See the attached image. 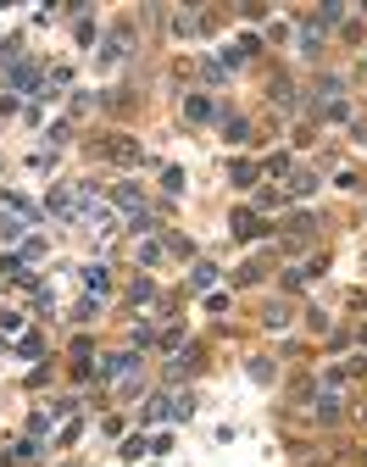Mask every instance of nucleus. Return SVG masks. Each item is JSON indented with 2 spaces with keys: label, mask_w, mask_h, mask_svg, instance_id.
<instances>
[{
  "label": "nucleus",
  "mask_w": 367,
  "mask_h": 467,
  "mask_svg": "<svg viewBox=\"0 0 367 467\" xmlns=\"http://www.w3.org/2000/svg\"><path fill=\"white\" fill-rule=\"evenodd\" d=\"M234 234H239V239H256V234H262V223L251 217V211H239V217H234Z\"/></svg>",
  "instance_id": "0eeeda50"
},
{
  "label": "nucleus",
  "mask_w": 367,
  "mask_h": 467,
  "mask_svg": "<svg viewBox=\"0 0 367 467\" xmlns=\"http://www.w3.org/2000/svg\"><path fill=\"white\" fill-rule=\"evenodd\" d=\"M256 206H262V211H284V189H262Z\"/></svg>",
  "instance_id": "9b49d317"
},
{
  "label": "nucleus",
  "mask_w": 367,
  "mask_h": 467,
  "mask_svg": "<svg viewBox=\"0 0 367 467\" xmlns=\"http://www.w3.org/2000/svg\"><path fill=\"white\" fill-rule=\"evenodd\" d=\"M189 284H195V289H212V284H217V267H212V262H200V267L189 273Z\"/></svg>",
  "instance_id": "6e6552de"
},
{
  "label": "nucleus",
  "mask_w": 367,
  "mask_h": 467,
  "mask_svg": "<svg viewBox=\"0 0 367 467\" xmlns=\"http://www.w3.org/2000/svg\"><path fill=\"white\" fill-rule=\"evenodd\" d=\"M184 117H189V122H212V101H206V95H189V101H184Z\"/></svg>",
  "instance_id": "7ed1b4c3"
},
{
  "label": "nucleus",
  "mask_w": 367,
  "mask_h": 467,
  "mask_svg": "<svg viewBox=\"0 0 367 467\" xmlns=\"http://www.w3.org/2000/svg\"><path fill=\"white\" fill-rule=\"evenodd\" d=\"M200 78H206V83H223V78H228V67H223V56H212L206 67H200Z\"/></svg>",
  "instance_id": "1a4fd4ad"
},
{
  "label": "nucleus",
  "mask_w": 367,
  "mask_h": 467,
  "mask_svg": "<svg viewBox=\"0 0 367 467\" xmlns=\"http://www.w3.org/2000/svg\"><path fill=\"white\" fill-rule=\"evenodd\" d=\"M84 284H90L95 295H106V289H111V273H106V267H84Z\"/></svg>",
  "instance_id": "423d86ee"
},
{
  "label": "nucleus",
  "mask_w": 367,
  "mask_h": 467,
  "mask_svg": "<svg viewBox=\"0 0 367 467\" xmlns=\"http://www.w3.org/2000/svg\"><path fill=\"white\" fill-rule=\"evenodd\" d=\"M122 51H128V34H122V28H117V34L106 39V51H100V67H111V62H117Z\"/></svg>",
  "instance_id": "39448f33"
},
{
  "label": "nucleus",
  "mask_w": 367,
  "mask_h": 467,
  "mask_svg": "<svg viewBox=\"0 0 367 467\" xmlns=\"http://www.w3.org/2000/svg\"><path fill=\"white\" fill-rule=\"evenodd\" d=\"M6 78H12V90H17V95H33V90H39V67H33V62H17Z\"/></svg>",
  "instance_id": "f257e3e1"
},
{
  "label": "nucleus",
  "mask_w": 367,
  "mask_h": 467,
  "mask_svg": "<svg viewBox=\"0 0 367 467\" xmlns=\"http://www.w3.org/2000/svg\"><path fill=\"white\" fill-rule=\"evenodd\" d=\"M234 184H256V167L251 161H234Z\"/></svg>",
  "instance_id": "4468645a"
},
{
  "label": "nucleus",
  "mask_w": 367,
  "mask_h": 467,
  "mask_svg": "<svg viewBox=\"0 0 367 467\" xmlns=\"http://www.w3.org/2000/svg\"><path fill=\"white\" fill-rule=\"evenodd\" d=\"M134 256H139V262H145V267H156V262H161V245H156V239H145V245H139V250H134Z\"/></svg>",
  "instance_id": "9d476101"
},
{
  "label": "nucleus",
  "mask_w": 367,
  "mask_h": 467,
  "mask_svg": "<svg viewBox=\"0 0 367 467\" xmlns=\"http://www.w3.org/2000/svg\"><path fill=\"white\" fill-rule=\"evenodd\" d=\"M161 189H167V195H178V189H184V173H178V167H167V173H161Z\"/></svg>",
  "instance_id": "f8f14e48"
},
{
  "label": "nucleus",
  "mask_w": 367,
  "mask_h": 467,
  "mask_svg": "<svg viewBox=\"0 0 367 467\" xmlns=\"http://www.w3.org/2000/svg\"><path fill=\"white\" fill-rule=\"evenodd\" d=\"M111 200H117V211H128V217H134V211H139V206H145V200H139V189H134V184H117V189H111Z\"/></svg>",
  "instance_id": "f03ea898"
},
{
  "label": "nucleus",
  "mask_w": 367,
  "mask_h": 467,
  "mask_svg": "<svg viewBox=\"0 0 367 467\" xmlns=\"http://www.w3.org/2000/svg\"><path fill=\"white\" fill-rule=\"evenodd\" d=\"M200 23H206V17H200L195 6L189 12H173V34H200Z\"/></svg>",
  "instance_id": "20e7f679"
},
{
  "label": "nucleus",
  "mask_w": 367,
  "mask_h": 467,
  "mask_svg": "<svg viewBox=\"0 0 367 467\" xmlns=\"http://www.w3.org/2000/svg\"><path fill=\"white\" fill-rule=\"evenodd\" d=\"M95 39H100V28L84 17V23H78V45H95Z\"/></svg>",
  "instance_id": "2eb2a0df"
},
{
  "label": "nucleus",
  "mask_w": 367,
  "mask_h": 467,
  "mask_svg": "<svg viewBox=\"0 0 367 467\" xmlns=\"http://www.w3.org/2000/svg\"><path fill=\"white\" fill-rule=\"evenodd\" d=\"M17 228H23V223H17V217H12V211H0V234H6V239H12V234H17Z\"/></svg>",
  "instance_id": "dca6fc26"
},
{
  "label": "nucleus",
  "mask_w": 367,
  "mask_h": 467,
  "mask_svg": "<svg viewBox=\"0 0 367 467\" xmlns=\"http://www.w3.org/2000/svg\"><path fill=\"white\" fill-rule=\"evenodd\" d=\"M134 301H139V306L156 301V284H150V278H134Z\"/></svg>",
  "instance_id": "ddd939ff"
}]
</instances>
